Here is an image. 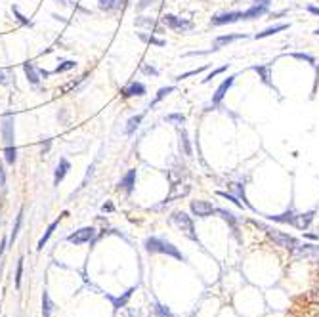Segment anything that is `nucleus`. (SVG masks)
<instances>
[{
    "mask_svg": "<svg viewBox=\"0 0 319 317\" xmlns=\"http://www.w3.org/2000/svg\"><path fill=\"white\" fill-rule=\"evenodd\" d=\"M126 0H98V8L103 12H117L124 6Z\"/></svg>",
    "mask_w": 319,
    "mask_h": 317,
    "instance_id": "nucleus-19",
    "label": "nucleus"
},
{
    "mask_svg": "<svg viewBox=\"0 0 319 317\" xmlns=\"http://www.w3.org/2000/svg\"><path fill=\"white\" fill-rule=\"evenodd\" d=\"M172 224L184 233L187 239L197 241V233H195V228H193V222H191V218H189L185 212H174V214H172Z\"/></svg>",
    "mask_w": 319,
    "mask_h": 317,
    "instance_id": "nucleus-2",
    "label": "nucleus"
},
{
    "mask_svg": "<svg viewBox=\"0 0 319 317\" xmlns=\"http://www.w3.org/2000/svg\"><path fill=\"white\" fill-rule=\"evenodd\" d=\"M189 191H191V187H189V185H185V183L184 185L174 183V185H172V193L166 197V201H164V203H172V201H174V199H178V197H185Z\"/></svg>",
    "mask_w": 319,
    "mask_h": 317,
    "instance_id": "nucleus-21",
    "label": "nucleus"
},
{
    "mask_svg": "<svg viewBox=\"0 0 319 317\" xmlns=\"http://www.w3.org/2000/svg\"><path fill=\"white\" fill-rule=\"evenodd\" d=\"M6 246H8V239L4 237V239L0 241V258H2V254H4V250H6Z\"/></svg>",
    "mask_w": 319,
    "mask_h": 317,
    "instance_id": "nucleus-47",
    "label": "nucleus"
},
{
    "mask_svg": "<svg viewBox=\"0 0 319 317\" xmlns=\"http://www.w3.org/2000/svg\"><path fill=\"white\" fill-rule=\"evenodd\" d=\"M21 224H23V208H19V212H17V216H15V226H13L12 235H10V241H12V243L15 241V239H17V235H19Z\"/></svg>",
    "mask_w": 319,
    "mask_h": 317,
    "instance_id": "nucleus-27",
    "label": "nucleus"
},
{
    "mask_svg": "<svg viewBox=\"0 0 319 317\" xmlns=\"http://www.w3.org/2000/svg\"><path fill=\"white\" fill-rule=\"evenodd\" d=\"M138 37L142 38L144 42H151V44H157V46H164V44H166V40L153 37V35H146V33H138Z\"/></svg>",
    "mask_w": 319,
    "mask_h": 317,
    "instance_id": "nucleus-35",
    "label": "nucleus"
},
{
    "mask_svg": "<svg viewBox=\"0 0 319 317\" xmlns=\"http://www.w3.org/2000/svg\"><path fill=\"white\" fill-rule=\"evenodd\" d=\"M228 67H230V63H226V65H222V67H218V69H214V71H210L205 79H203V84H207V82H210L214 77H218V75H222L224 71H228Z\"/></svg>",
    "mask_w": 319,
    "mask_h": 317,
    "instance_id": "nucleus-36",
    "label": "nucleus"
},
{
    "mask_svg": "<svg viewBox=\"0 0 319 317\" xmlns=\"http://www.w3.org/2000/svg\"><path fill=\"white\" fill-rule=\"evenodd\" d=\"M291 58H295V60H302V61H308V63H312V65H316V60L310 56V54H291Z\"/></svg>",
    "mask_w": 319,
    "mask_h": 317,
    "instance_id": "nucleus-42",
    "label": "nucleus"
},
{
    "mask_svg": "<svg viewBox=\"0 0 319 317\" xmlns=\"http://www.w3.org/2000/svg\"><path fill=\"white\" fill-rule=\"evenodd\" d=\"M205 69H207V67H197V69H193V71H187V73L178 75V77H176V79H174V80H178V82H180V80H184V79H187V77H193V75L203 73V71H205Z\"/></svg>",
    "mask_w": 319,
    "mask_h": 317,
    "instance_id": "nucleus-41",
    "label": "nucleus"
},
{
    "mask_svg": "<svg viewBox=\"0 0 319 317\" xmlns=\"http://www.w3.org/2000/svg\"><path fill=\"white\" fill-rule=\"evenodd\" d=\"M308 12L314 13V15H319V8L318 6H312V4H310V6H308Z\"/></svg>",
    "mask_w": 319,
    "mask_h": 317,
    "instance_id": "nucleus-48",
    "label": "nucleus"
},
{
    "mask_svg": "<svg viewBox=\"0 0 319 317\" xmlns=\"http://www.w3.org/2000/svg\"><path fill=\"white\" fill-rule=\"evenodd\" d=\"M138 27H149V29H155V33H160V29L157 27V23L153 21V19H149V17H146V15H140L138 19L134 21Z\"/></svg>",
    "mask_w": 319,
    "mask_h": 317,
    "instance_id": "nucleus-30",
    "label": "nucleus"
},
{
    "mask_svg": "<svg viewBox=\"0 0 319 317\" xmlns=\"http://www.w3.org/2000/svg\"><path fill=\"white\" fill-rule=\"evenodd\" d=\"M50 146H52V142H50V140H46V144L42 146V155H46V153H48V151H50Z\"/></svg>",
    "mask_w": 319,
    "mask_h": 317,
    "instance_id": "nucleus-49",
    "label": "nucleus"
},
{
    "mask_svg": "<svg viewBox=\"0 0 319 317\" xmlns=\"http://www.w3.org/2000/svg\"><path fill=\"white\" fill-rule=\"evenodd\" d=\"M146 92H148V90H146V86L142 84V82H136V80L128 82V84L121 90V94H123L124 98H134V96L142 98V96H146Z\"/></svg>",
    "mask_w": 319,
    "mask_h": 317,
    "instance_id": "nucleus-12",
    "label": "nucleus"
},
{
    "mask_svg": "<svg viewBox=\"0 0 319 317\" xmlns=\"http://www.w3.org/2000/svg\"><path fill=\"white\" fill-rule=\"evenodd\" d=\"M144 121V115H136V117H130L128 122H126V126H124V134L132 136L140 128V124Z\"/></svg>",
    "mask_w": 319,
    "mask_h": 317,
    "instance_id": "nucleus-23",
    "label": "nucleus"
},
{
    "mask_svg": "<svg viewBox=\"0 0 319 317\" xmlns=\"http://www.w3.org/2000/svg\"><path fill=\"white\" fill-rule=\"evenodd\" d=\"M0 134H2L4 147L15 146V117H13V115H6V117L2 119Z\"/></svg>",
    "mask_w": 319,
    "mask_h": 317,
    "instance_id": "nucleus-3",
    "label": "nucleus"
},
{
    "mask_svg": "<svg viewBox=\"0 0 319 317\" xmlns=\"http://www.w3.org/2000/svg\"><path fill=\"white\" fill-rule=\"evenodd\" d=\"M12 12H13V17H15V19H17V21H19L21 25H25V27H31V25H33V21H31V19H27L23 13L17 10V6H13Z\"/></svg>",
    "mask_w": 319,
    "mask_h": 317,
    "instance_id": "nucleus-37",
    "label": "nucleus"
},
{
    "mask_svg": "<svg viewBox=\"0 0 319 317\" xmlns=\"http://www.w3.org/2000/svg\"><path fill=\"white\" fill-rule=\"evenodd\" d=\"M295 212L293 210H289V212H283V214H279V216H270L273 222H279V224H293L295 222Z\"/></svg>",
    "mask_w": 319,
    "mask_h": 317,
    "instance_id": "nucleus-31",
    "label": "nucleus"
},
{
    "mask_svg": "<svg viewBox=\"0 0 319 317\" xmlns=\"http://www.w3.org/2000/svg\"><path fill=\"white\" fill-rule=\"evenodd\" d=\"M94 237H96V230L94 228H80V230H77L71 235H67V241L73 244H84L90 243Z\"/></svg>",
    "mask_w": 319,
    "mask_h": 317,
    "instance_id": "nucleus-7",
    "label": "nucleus"
},
{
    "mask_svg": "<svg viewBox=\"0 0 319 317\" xmlns=\"http://www.w3.org/2000/svg\"><path fill=\"white\" fill-rule=\"evenodd\" d=\"M4 158H6L8 164H15V160H17V149H15V146L4 147Z\"/></svg>",
    "mask_w": 319,
    "mask_h": 317,
    "instance_id": "nucleus-32",
    "label": "nucleus"
},
{
    "mask_svg": "<svg viewBox=\"0 0 319 317\" xmlns=\"http://www.w3.org/2000/svg\"><path fill=\"white\" fill-rule=\"evenodd\" d=\"M155 317H174L172 316V312L166 308V306H162V304H155Z\"/></svg>",
    "mask_w": 319,
    "mask_h": 317,
    "instance_id": "nucleus-38",
    "label": "nucleus"
},
{
    "mask_svg": "<svg viewBox=\"0 0 319 317\" xmlns=\"http://www.w3.org/2000/svg\"><path fill=\"white\" fill-rule=\"evenodd\" d=\"M189 208H191V212H193L195 216H199V218H209L212 212H216V208L212 207L209 201H191Z\"/></svg>",
    "mask_w": 319,
    "mask_h": 317,
    "instance_id": "nucleus-9",
    "label": "nucleus"
},
{
    "mask_svg": "<svg viewBox=\"0 0 319 317\" xmlns=\"http://www.w3.org/2000/svg\"><path fill=\"white\" fill-rule=\"evenodd\" d=\"M164 121L170 122V124H176V126H182L185 122V117L182 115V113H170V115H166L164 117Z\"/></svg>",
    "mask_w": 319,
    "mask_h": 317,
    "instance_id": "nucleus-33",
    "label": "nucleus"
},
{
    "mask_svg": "<svg viewBox=\"0 0 319 317\" xmlns=\"http://www.w3.org/2000/svg\"><path fill=\"white\" fill-rule=\"evenodd\" d=\"M314 33H316V35H318V37H319V29H316V31H314Z\"/></svg>",
    "mask_w": 319,
    "mask_h": 317,
    "instance_id": "nucleus-53",
    "label": "nucleus"
},
{
    "mask_svg": "<svg viewBox=\"0 0 319 317\" xmlns=\"http://www.w3.org/2000/svg\"><path fill=\"white\" fill-rule=\"evenodd\" d=\"M266 232H268V235H270L271 241L277 244V246H281V248H287V250H295L296 246H298V241H296L295 237L287 235V233L277 232V230H271V228H266Z\"/></svg>",
    "mask_w": 319,
    "mask_h": 317,
    "instance_id": "nucleus-4",
    "label": "nucleus"
},
{
    "mask_svg": "<svg viewBox=\"0 0 319 317\" xmlns=\"http://www.w3.org/2000/svg\"><path fill=\"white\" fill-rule=\"evenodd\" d=\"M234 82H235V75H232V77H228V79L222 80V84L216 88V92H214V96H212V105H220L222 99L226 98V94H228V90L234 86Z\"/></svg>",
    "mask_w": 319,
    "mask_h": 317,
    "instance_id": "nucleus-10",
    "label": "nucleus"
},
{
    "mask_svg": "<svg viewBox=\"0 0 319 317\" xmlns=\"http://www.w3.org/2000/svg\"><path fill=\"white\" fill-rule=\"evenodd\" d=\"M314 216H316V212H314V210L304 212V214H296L293 226L298 228V230H308V228H310V224H312V220H314Z\"/></svg>",
    "mask_w": 319,
    "mask_h": 317,
    "instance_id": "nucleus-18",
    "label": "nucleus"
},
{
    "mask_svg": "<svg viewBox=\"0 0 319 317\" xmlns=\"http://www.w3.org/2000/svg\"><path fill=\"white\" fill-rule=\"evenodd\" d=\"M21 275H23V258L17 260V269H15V287H21Z\"/></svg>",
    "mask_w": 319,
    "mask_h": 317,
    "instance_id": "nucleus-40",
    "label": "nucleus"
},
{
    "mask_svg": "<svg viewBox=\"0 0 319 317\" xmlns=\"http://www.w3.org/2000/svg\"><path fill=\"white\" fill-rule=\"evenodd\" d=\"M23 71H25V77L31 84L37 86L40 80H42V75H40V69H38L35 63H25L23 65Z\"/></svg>",
    "mask_w": 319,
    "mask_h": 317,
    "instance_id": "nucleus-15",
    "label": "nucleus"
},
{
    "mask_svg": "<svg viewBox=\"0 0 319 317\" xmlns=\"http://www.w3.org/2000/svg\"><path fill=\"white\" fill-rule=\"evenodd\" d=\"M254 4H262V6H270L271 0H254Z\"/></svg>",
    "mask_w": 319,
    "mask_h": 317,
    "instance_id": "nucleus-51",
    "label": "nucleus"
},
{
    "mask_svg": "<svg viewBox=\"0 0 319 317\" xmlns=\"http://www.w3.org/2000/svg\"><path fill=\"white\" fill-rule=\"evenodd\" d=\"M6 185V170H4V164L0 162V187Z\"/></svg>",
    "mask_w": 319,
    "mask_h": 317,
    "instance_id": "nucleus-45",
    "label": "nucleus"
},
{
    "mask_svg": "<svg viewBox=\"0 0 319 317\" xmlns=\"http://www.w3.org/2000/svg\"><path fill=\"white\" fill-rule=\"evenodd\" d=\"M162 23L166 25L168 29H172V31H178V33H187V31L193 29V23H191L189 19L172 15V13H166V15L162 17Z\"/></svg>",
    "mask_w": 319,
    "mask_h": 317,
    "instance_id": "nucleus-6",
    "label": "nucleus"
},
{
    "mask_svg": "<svg viewBox=\"0 0 319 317\" xmlns=\"http://www.w3.org/2000/svg\"><path fill=\"white\" fill-rule=\"evenodd\" d=\"M101 210H103V212H111V210H113V205H111V203H105V205L101 207Z\"/></svg>",
    "mask_w": 319,
    "mask_h": 317,
    "instance_id": "nucleus-50",
    "label": "nucleus"
},
{
    "mask_svg": "<svg viewBox=\"0 0 319 317\" xmlns=\"http://www.w3.org/2000/svg\"><path fill=\"white\" fill-rule=\"evenodd\" d=\"M77 67V61H63V63H60L56 69H54V73L60 75V73H67V71H71V69H75Z\"/></svg>",
    "mask_w": 319,
    "mask_h": 317,
    "instance_id": "nucleus-34",
    "label": "nucleus"
},
{
    "mask_svg": "<svg viewBox=\"0 0 319 317\" xmlns=\"http://www.w3.org/2000/svg\"><path fill=\"white\" fill-rule=\"evenodd\" d=\"M234 189L235 191H237V195L241 197V199H243V201H245V205L248 208H250V205H248V203H246V197H245V189H243V185H241V183H234Z\"/></svg>",
    "mask_w": 319,
    "mask_h": 317,
    "instance_id": "nucleus-43",
    "label": "nucleus"
},
{
    "mask_svg": "<svg viewBox=\"0 0 319 317\" xmlns=\"http://www.w3.org/2000/svg\"><path fill=\"white\" fill-rule=\"evenodd\" d=\"M178 144H180V151L184 153L185 157H191V144H189V136H187V132L185 130H180L178 132Z\"/></svg>",
    "mask_w": 319,
    "mask_h": 317,
    "instance_id": "nucleus-22",
    "label": "nucleus"
},
{
    "mask_svg": "<svg viewBox=\"0 0 319 317\" xmlns=\"http://www.w3.org/2000/svg\"><path fill=\"white\" fill-rule=\"evenodd\" d=\"M252 71H256V73L260 75V79H262L264 84L271 86V65L270 63H266V65H252Z\"/></svg>",
    "mask_w": 319,
    "mask_h": 317,
    "instance_id": "nucleus-20",
    "label": "nucleus"
},
{
    "mask_svg": "<svg viewBox=\"0 0 319 317\" xmlns=\"http://www.w3.org/2000/svg\"><path fill=\"white\" fill-rule=\"evenodd\" d=\"M142 71H144L146 75H153V77H157V75H159V71H157L153 65H149V63H146V65L142 67Z\"/></svg>",
    "mask_w": 319,
    "mask_h": 317,
    "instance_id": "nucleus-44",
    "label": "nucleus"
},
{
    "mask_svg": "<svg viewBox=\"0 0 319 317\" xmlns=\"http://www.w3.org/2000/svg\"><path fill=\"white\" fill-rule=\"evenodd\" d=\"M52 312H54V302L50 300V294L44 291L42 293V317H52Z\"/></svg>",
    "mask_w": 319,
    "mask_h": 317,
    "instance_id": "nucleus-26",
    "label": "nucleus"
},
{
    "mask_svg": "<svg viewBox=\"0 0 319 317\" xmlns=\"http://www.w3.org/2000/svg\"><path fill=\"white\" fill-rule=\"evenodd\" d=\"M318 82H319V65H318V71H316V84H314V92H316V88H318Z\"/></svg>",
    "mask_w": 319,
    "mask_h": 317,
    "instance_id": "nucleus-52",
    "label": "nucleus"
},
{
    "mask_svg": "<svg viewBox=\"0 0 319 317\" xmlns=\"http://www.w3.org/2000/svg\"><path fill=\"white\" fill-rule=\"evenodd\" d=\"M136 178H138V170L136 168H130V170L124 174L123 178H121V182H119V189H123V191H126L128 195L134 191V185H136Z\"/></svg>",
    "mask_w": 319,
    "mask_h": 317,
    "instance_id": "nucleus-11",
    "label": "nucleus"
},
{
    "mask_svg": "<svg viewBox=\"0 0 319 317\" xmlns=\"http://www.w3.org/2000/svg\"><path fill=\"white\" fill-rule=\"evenodd\" d=\"M241 19H243V12H222L212 17V25L214 27H222V25L237 23Z\"/></svg>",
    "mask_w": 319,
    "mask_h": 317,
    "instance_id": "nucleus-8",
    "label": "nucleus"
},
{
    "mask_svg": "<svg viewBox=\"0 0 319 317\" xmlns=\"http://www.w3.org/2000/svg\"><path fill=\"white\" fill-rule=\"evenodd\" d=\"M285 29H289V25H275V27H268V29H264L262 33H256L254 38H266V37H271V35H275V33H281Z\"/></svg>",
    "mask_w": 319,
    "mask_h": 317,
    "instance_id": "nucleus-25",
    "label": "nucleus"
},
{
    "mask_svg": "<svg viewBox=\"0 0 319 317\" xmlns=\"http://www.w3.org/2000/svg\"><path fill=\"white\" fill-rule=\"evenodd\" d=\"M132 293H134V289H130V291H126V293L123 294V298H115V296H109V300L113 302V308L115 310H119V308H123L126 302H128V298L132 296Z\"/></svg>",
    "mask_w": 319,
    "mask_h": 317,
    "instance_id": "nucleus-29",
    "label": "nucleus"
},
{
    "mask_svg": "<svg viewBox=\"0 0 319 317\" xmlns=\"http://www.w3.org/2000/svg\"><path fill=\"white\" fill-rule=\"evenodd\" d=\"M63 216H67V212H63L62 216H60V218L58 220H54V222H52V224H50L48 228H46V232H44V235H42V237H40V241H38V250H42V248H44V244L48 243L50 241V237H52V235H54V232H56V228H58V226H60V222H62V218Z\"/></svg>",
    "mask_w": 319,
    "mask_h": 317,
    "instance_id": "nucleus-17",
    "label": "nucleus"
},
{
    "mask_svg": "<svg viewBox=\"0 0 319 317\" xmlns=\"http://www.w3.org/2000/svg\"><path fill=\"white\" fill-rule=\"evenodd\" d=\"M293 254L298 260H308L312 264H319V246H316V244H298L293 250Z\"/></svg>",
    "mask_w": 319,
    "mask_h": 317,
    "instance_id": "nucleus-5",
    "label": "nucleus"
},
{
    "mask_svg": "<svg viewBox=\"0 0 319 317\" xmlns=\"http://www.w3.org/2000/svg\"><path fill=\"white\" fill-rule=\"evenodd\" d=\"M270 6H262V4H252L248 10L243 12V21L246 19H256V17H262L264 13H268Z\"/></svg>",
    "mask_w": 319,
    "mask_h": 317,
    "instance_id": "nucleus-16",
    "label": "nucleus"
},
{
    "mask_svg": "<svg viewBox=\"0 0 319 317\" xmlns=\"http://www.w3.org/2000/svg\"><path fill=\"white\" fill-rule=\"evenodd\" d=\"M69 170H71V162L67 158H60V162H58V166L54 170V185H60Z\"/></svg>",
    "mask_w": 319,
    "mask_h": 317,
    "instance_id": "nucleus-13",
    "label": "nucleus"
},
{
    "mask_svg": "<svg viewBox=\"0 0 319 317\" xmlns=\"http://www.w3.org/2000/svg\"><path fill=\"white\" fill-rule=\"evenodd\" d=\"M174 90H176L174 86H162V88H159V92H157V96H155V98H153V101L149 103V109H153V107H155V105H157L159 101H162V99L166 98L168 94H172Z\"/></svg>",
    "mask_w": 319,
    "mask_h": 317,
    "instance_id": "nucleus-24",
    "label": "nucleus"
},
{
    "mask_svg": "<svg viewBox=\"0 0 319 317\" xmlns=\"http://www.w3.org/2000/svg\"><path fill=\"white\" fill-rule=\"evenodd\" d=\"M216 212H218L222 218L226 220V222H228V224L234 228V232L237 230V218H235L234 212H230V210H224V208H216Z\"/></svg>",
    "mask_w": 319,
    "mask_h": 317,
    "instance_id": "nucleus-28",
    "label": "nucleus"
},
{
    "mask_svg": "<svg viewBox=\"0 0 319 317\" xmlns=\"http://www.w3.org/2000/svg\"><path fill=\"white\" fill-rule=\"evenodd\" d=\"M0 84L2 86L12 84V71L10 69H0Z\"/></svg>",
    "mask_w": 319,
    "mask_h": 317,
    "instance_id": "nucleus-39",
    "label": "nucleus"
},
{
    "mask_svg": "<svg viewBox=\"0 0 319 317\" xmlns=\"http://www.w3.org/2000/svg\"><path fill=\"white\" fill-rule=\"evenodd\" d=\"M144 248L148 250L149 254H166V256H172L176 260H184V254L166 239L162 237H148L144 241Z\"/></svg>",
    "mask_w": 319,
    "mask_h": 317,
    "instance_id": "nucleus-1",
    "label": "nucleus"
},
{
    "mask_svg": "<svg viewBox=\"0 0 319 317\" xmlns=\"http://www.w3.org/2000/svg\"><path fill=\"white\" fill-rule=\"evenodd\" d=\"M241 38H246V35H222V37H216L214 38V42H212V52H218L222 46H226V44H232L235 40H241Z\"/></svg>",
    "mask_w": 319,
    "mask_h": 317,
    "instance_id": "nucleus-14",
    "label": "nucleus"
},
{
    "mask_svg": "<svg viewBox=\"0 0 319 317\" xmlns=\"http://www.w3.org/2000/svg\"><path fill=\"white\" fill-rule=\"evenodd\" d=\"M151 4H153V0H140V4H138L136 8H138V10L142 12V10H146L148 6H151Z\"/></svg>",
    "mask_w": 319,
    "mask_h": 317,
    "instance_id": "nucleus-46",
    "label": "nucleus"
}]
</instances>
